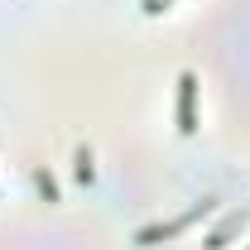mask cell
Wrapping results in <instances>:
<instances>
[{
	"instance_id": "1",
	"label": "cell",
	"mask_w": 250,
	"mask_h": 250,
	"mask_svg": "<svg viewBox=\"0 0 250 250\" xmlns=\"http://www.w3.org/2000/svg\"><path fill=\"white\" fill-rule=\"evenodd\" d=\"M202 212H212V202H197L192 212H183V217H173L168 226H149V231H140V246H154L159 236H173V231H183V226H192V221L202 217Z\"/></svg>"
},
{
	"instance_id": "2",
	"label": "cell",
	"mask_w": 250,
	"mask_h": 250,
	"mask_svg": "<svg viewBox=\"0 0 250 250\" xmlns=\"http://www.w3.org/2000/svg\"><path fill=\"white\" fill-rule=\"evenodd\" d=\"M192 92H197V82H192V72H183L178 77V130H197V121H192Z\"/></svg>"
},
{
	"instance_id": "3",
	"label": "cell",
	"mask_w": 250,
	"mask_h": 250,
	"mask_svg": "<svg viewBox=\"0 0 250 250\" xmlns=\"http://www.w3.org/2000/svg\"><path fill=\"white\" fill-rule=\"evenodd\" d=\"M159 5H168V0H145V10H149V15H159Z\"/></svg>"
}]
</instances>
